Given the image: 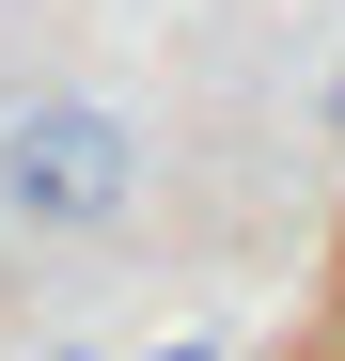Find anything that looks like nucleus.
I'll return each mask as SVG.
<instances>
[{
    "label": "nucleus",
    "instance_id": "nucleus-1",
    "mask_svg": "<svg viewBox=\"0 0 345 361\" xmlns=\"http://www.w3.org/2000/svg\"><path fill=\"white\" fill-rule=\"evenodd\" d=\"M126 204H142V126L110 94L0 110V220H16V235H110Z\"/></svg>",
    "mask_w": 345,
    "mask_h": 361
},
{
    "label": "nucleus",
    "instance_id": "nucleus-2",
    "mask_svg": "<svg viewBox=\"0 0 345 361\" xmlns=\"http://www.w3.org/2000/svg\"><path fill=\"white\" fill-rule=\"evenodd\" d=\"M157 361H220V345H157Z\"/></svg>",
    "mask_w": 345,
    "mask_h": 361
},
{
    "label": "nucleus",
    "instance_id": "nucleus-3",
    "mask_svg": "<svg viewBox=\"0 0 345 361\" xmlns=\"http://www.w3.org/2000/svg\"><path fill=\"white\" fill-rule=\"evenodd\" d=\"M47 361H94V345H47Z\"/></svg>",
    "mask_w": 345,
    "mask_h": 361
}]
</instances>
